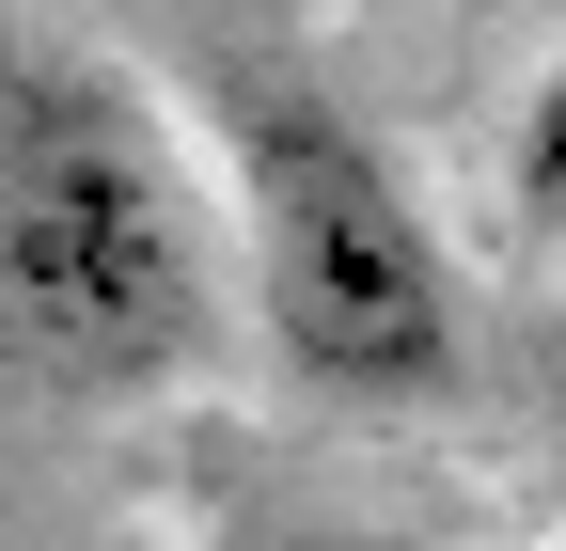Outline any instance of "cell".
Returning <instances> with one entry per match:
<instances>
[{"instance_id":"6da1fadb","label":"cell","mask_w":566,"mask_h":551,"mask_svg":"<svg viewBox=\"0 0 566 551\" xmlns=\"http://www.w3.org/2000/svg\"><path fill=\"white\" fill-rule=\"evenodd\" d=\"M221 158L126 48L0 32V378L48 409H158L237 347Z\"/></svg>"},{"instance_id":"7a4b0ae2","label":"cell","mask_w":566,"mask_h":551,"mask_svg":"<svg viewBox=\"0 0 566 551\" xmlns=\"http://www.w3.org/2000/svg\"><path fill=\"white\" fill-rule=\"evenodd\" d=\"M205 111H221V205H237V284L252 347L331 409H424L472 378V268L409 158L346 111L300 48L205 32Z\"/></svg>"},{"instance_id":"3957f363","label":"cell","mask_w":566,"mask_h":551,"mask_svg":"<svg viewBox=\"0 0 566 551\" xmlns=\"http://www.w3.org/2000/svg\"><path fill=\"white\" fill-rule=\"evenodd\" d=\"M520 205H504V237L520 252H566V48H551V80H535V111H520V174H504Z\"/></svg>"},{"instance_id":"277c9868","label":"cell","mask_w":566,"mask_h":551,"mask_svg":"<svg viewBox=\"0 0 566 551\" xmlns=\"http://www.w3.org/2000/svg\"><path fill=\"white\" fill-rule=\"evenodd\" d=\"M300 551H409V536H300Z\"/></svg>"}]
</instances>
